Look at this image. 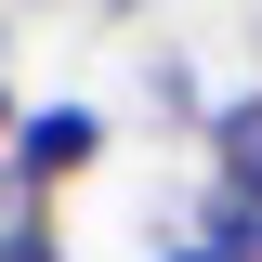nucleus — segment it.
I'll return each instance as SVG.
<instances>
[{"mask_svg":"<svg viewBox=\"0 0 262 262\" xmlns=\"http://www.w3.org/2000/svg\"><path fill=\"white\" fill-rule=\"evenodd\" d=\"M196 144H210V184H249V196H262V79L210 105V131H196Z\"/></svg>","mask_w":262,"mask_h":262,"instance_id":"7ed1b4c3","label":"nucleus"},{"mask_svg":"<svg viewBox=\"0 0 262 262\" xmlns=\"http://www.w3.org/2000/svg\"><path fill=\"white\" fill-rule=\"evenodd\" d=\"M249 53H262V27H249Z\"/></svg>","mask_w":262,"mask_h":262,"instance_id":"6e6552de","label":"nucleus"},{"mask_svg":"<svg viewBox=\"0 0 262 262\" xmlns=\"http://www.w3.org/2000/svg\"><path fill=\"white\" fill-rule=\"evenodd\" d=\"M144 262H210V249H196L184 223H144Z\"/></svg>","mask_w":262,"mask_h":262,"instance_id":"423d86ee","label":"nucleus"},{"mask_svg":"<svg viewBox=\"0 0 262 262\" xmlns=\"http://www.w3.org/2000/svg\"><path fill=\"white\" fill-rule=\"evenodd\" d=\"M92 158H105V105H79V92L27 105L13 158H0V210H53V184H79Z\"/></svg>","mask_w":262,"mask_h":262,"instance_id":"f257e3e1","label":"nucleus"},{"mask_svg":"<svg viewBox=\"0 0 262 262\" xmlns=\"http://www.w3.org/2000/svg\"><path fill=\"white\" fill-rule=\"evenodd\" d=\"M144 105H158L170 131H210V105H223V92H210V79H196L184 53H144Z\"/></svg>","mask_w":262,"mask_h":262,"instance_id":"20e7f679","label":"nucleus"},{"mask_svg":"<svg viewBox=\"0 0 262 262\" xmlns=\"http://www.w3.org/2000/svg\"><path fill=\"white\" fill-rule=\"evenodd\" d=\"M0 262H66V223L53 210H0Z\"/></svg>","mask_w":262,"mask_h":262,"instance_id":"39448f33","label":"nucleus"},{"mask_svg":"<svg viewBox=\"0 0 262 262\" xmlns=\"http://www.w3.org/2000/svg\"><path fill=\"white\" fill-rule=\"evenodd\" d=\"M13 131H27V105H13V79H0V158H13Z\"/></svg>","mask_w":262,"mask_h":262,"instance_id":"0eeeda50","label":"nucleus"},{"mask_svg":"<svg viewBox=\"0 0 262 262\" xmlns=\"http://www.w3.org/2000/svg\"><path fill=\"white\" fill-rule=\"evenodd\" d=\"M184 236H196L210 262H262V196H249V184H196V196H184Z\"/></svg>","mask_w":262,"mask_h":262,"instance_id":"f03ea898","label":"nucleus"}]
</instances>
